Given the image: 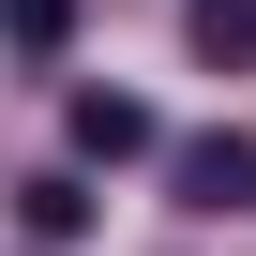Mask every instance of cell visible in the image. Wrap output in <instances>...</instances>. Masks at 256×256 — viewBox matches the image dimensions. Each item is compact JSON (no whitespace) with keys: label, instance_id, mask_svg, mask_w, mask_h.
<instances>
[{"label":"cell","instance_id":"7a4b0ae2","mask_svg":"<svg viewBox=\"0 0 256 256\" xmlns=\"http://www.w3.org/2000/svg\"><path fill=\"white\" fill-rule=\"evenodd\" d=\"M60 136H76V166H136V151H166L136 90H76V106H60Z\"/></svg>","mask_w":256,"mask_h":256},{"label":"cell","instance_id":"3957f363","mask_svg":"<svg viewBox=\"0 0 256 256\" xmlns=\"http://www.w3.org/2000/svg\"><path fill=\"white\" fill-rule=\"evenodd\" d=\"M181 46H196L211 76H241V60H256V0H181Z\"/></svg>","mask_w":256,"mask_h":256},{"label":"cell","instance_id":"6da1fadb","mask_svg":"<svg viewBox=\"0 0 256 256\" xmlns=\"http://www.w3.org/2000/svg\"><path fill=\"white\" fill-rule=\"evenodd\" d=\"M166 181H181V211H256V136H241V120H226V136H181Z\"/></svg>","mask_w":256,"mask_h":256},{"label":"cell","instance_id":"277c9868","mask_svg":"<svg viewBox=\"0 0 256 256\" xmlns=\"http://www.w3.org/2000/svg\"><path fill=\"white\" fill-rule=\"evenodd\" d=\"M16 226H30V241H76V226H90V181H76V166L16 181Z\"/></svg>","mask_w":256,"mask_h":256},{"label":"cell","instance_id":"5b68a950","mask_svg":"<svg viewBox=\"0 0 256 256\" xmlns=\"http://www.w3.org/2000/svg\"><path fill=\"white\" fill-rule=\"evenodd\" d=\"M0 46H16V60H60L76 46V0H0Z\"/></svg>","mask_w":256,"mask_h":256}]
</instances>
